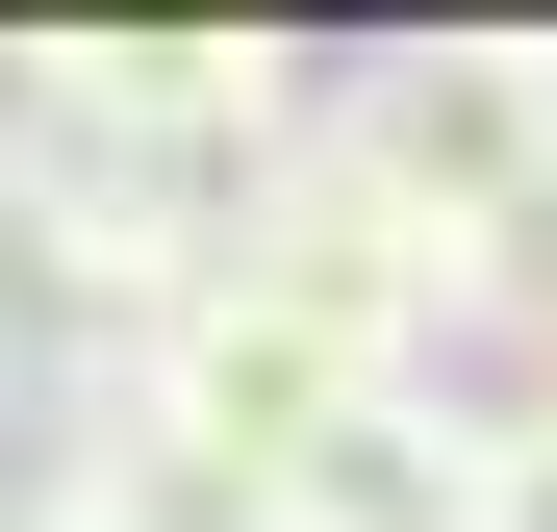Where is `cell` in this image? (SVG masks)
<instances>
[{
    "instance_id": "cell-1",
    "label": "cell",
    "mask_w": 557,
    "mask_h": 532,
    "mask_svg": "<svg viewBox=\"0 0 557 532\" xmlns=\"http://www.w3.org/2000/svg\"><path fill=\"white\" fill-rule=\"evenodd\" d=\"M330 152H355V203H381L406 253H431V280H456V253H507L532 203H557V51H381V76H355V102H330Z\"/></svg>"
},
{
    "instance_id": "cell-2",
    "label": "cell",
    "mask_w": 557,
    "mask_h": 532,
    "mask_svg": "<svg viewBox=\"0 0 557 532\" xmlns=\"http://www.w3.org/2000/svg\"><path fill=\"white\" fill-rule=\"evenodd\" d=\"M456 330H507V355H532V381H557V203H532L507 253H456Z\"/></svg>"
},
{
    "instance_id": "cell-3",
    "label": "cell",
    "mask_w": 557,
    "mask_h": 532,
    "mask_svg": "<svg viewBox=\"0 0 557 532\" xmlns=\"http://www.w3.org/2000/svg\"><path fill=\"white\" fill-rule=\"evenodd\" d=\"M482 532H557V381L482 406Z\"/></svg>"
},
{
    "instance_id": "cell-4",
    "label": "cell",
    "mask_w": 557,
    "mask_h": 532,
    "mask_svg": "<svg viewBox=\"0 0 557 532\" xmlns=\"http://www.w3.org/2000/svg\"><path fill=\"white\" fill-rule=\"evenodd\" d=\"M0 532H102V507H76V482H26V457H0Z\"/></svg>"
}]
</instances>
